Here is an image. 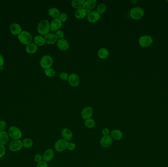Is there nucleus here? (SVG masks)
Here are the masks:
<instances>
[{"label": "nucleus", "mask_w": 168, "mask_h": 167, "mask_svg": "<svg viewBox=\"0 0 168 167\" xmlns=\"http://www.w3.org/2000/svg\"><path fill=\"white\" fill-rule=\"evenodd\" d=\"M152 38L150 36H142L139 39V44L142 47H148L152 45Z\"/></svg>", "instance_id": "6e6552de"}, {"label": "nucleus", "mask_w": 168, "mask_h": 167, "mask_svg": "<svg viewBox=\"0 0 168 167\" xmlns=\"http://www.w3.org/2000/svg\"><path fill=\"white\" fill-rule=\"evenodd\" d=\"M42 157L43 160L45 162H50L54 157V152L52 149H47L44 152Z\"/></svg>", "instance_id": "a211bd4d"}, {"label": "nucleus", "mask_w": 168, "mask_h": 167, "mask_svg": "<svg viewBox=\"0 0 168 167\" xmlns=\"http://www.w3.org/2000/svg\"><path fill=\"white\" fill-rule=\"evenodd\" d=\"M4 58L1 55H0V66H3L4 64Z\"/></svg>", "instance_id": "a19ab883"}, {"label": "nucleus", "mask_w": 168, "mask_h": 167, "mask_svg": "<svg viewBox=\"0 0 168 167\" xmlns=\"http://www.w3.org/2000/svg\"><path fill=\"white\" fill-rule=\"evenodd\" d=\"M76 145L75 143L70 142V143H68V149L70 151H74V149H76Z\"/></svg>", "instance_id": "4c0bfd02"}, {"label": "nucleus", "mask_w": 168, "mask_h": 167, "mask_svg": "<svg viewBox=\"0 0 168 167\" xmlns=\"http://www.w3.org/2000/svg\"><path fill=\"white\" fill-rule=\"evenodd\" d=\"M61 136L63 137V139L65 140L69 141L72 140L73 138V133L72 131L68 129V128H65L62 129L61 133Z\"/></svg>", "instance_id": "6ab92c4d"}, {"label": "nucleus", "mask_w": 168, "mask_h": 167, "mask_svg": "<svg viewBox=\"0 0 168 167\" xmlns=\"http://www.w3.org/2000/svg\"><path fill=\"white\" fill-rule=\"evenodd\" d=\"M42 160H43V157H42V156L41 154H36L35 156H34V160L37 163L42 161Z\"/></svg>", "instance_id": "e433bc0d"}, {"label": "nucleus", "mask_w": 168, "mask_h": 167, "mask_svg": "<svg viewBox=\"0 0 168 167\" xmlns=\"http://www.w3.org/2000/svg\"><path fill=\"white\" fill-rule=\"evenodd\" d=\"M58 18H59V20H61V22H65L68 20V15L66 13L62 12V13L60 14Z\"/></svg>", "instance_id": "2f4dec72"}, {"label": "nucleus", "mask_w": 168, "mask_h": 167, "mask_svg": "<svg viewBox=\"0 0 168 167\" xmlns=\"http://www.w3.org/2000/svg\"><path fill=\"white\" fill-rule=\"evenodd\" d=\"M68 141L65 139H59L55 144V149L56 151L61 152L65 151L68 149Z\"/></svg>", "instance_id": "39448f33"}, {"label": "nucleus", "mask_w": 168, "mask_h": 167, "mask_svg": "<svg viewBox=\"0 0 168 167\" xmlns=\"http://www.w3.org/2000/svg\"><path fill=\"white\" fill-rule=\"evenodd\" d=\"M9 136L13 140H19L22 136V133L20 129L17 126H11L8 130Z\"/></svg>", "instance_id": "20e7f679"}, {"label": "nucleus", "mask_w": 168, "mask_h": 167, "mask_svg": "<svg viewBox=\"0 0 168 167\" xmlns=\"http://www.w3.org/2000/svg\"><path fill=\"white\" fill-rule=\"evenodd\" d=\"M10 32L13 35H19L22 32V28L17 23H13L9 27Z\"/></svg>", "instance_id": "f3484780"}, {"label": "nucleus", "mask_w": 168, "mask_h": 167, "mask_svg": "<svg viewBox=\"0 0 168 167\" xmlns=\"http://www.w3.org/2000/svg\"><path fill=\"white\" fill-rule=\"evenodd\" d=\"M72 5L75 9H84L86 7V1L85 0H73Z\"/></svg>", "instance_id": "f8f14e48"}, {"label": "nucleus", "mask_w": 168, "mask_h": 167, "mask_svg": "<svg viewBox=\"0 0 168 167\" xmlns=\"http://www.w3.org/2000/svg\"><path fill=\"white\" fill-rule=\"evenodd\" d=\"M113 139L110 135L103 136L100 141V144L103 148H108L113 143Z\"/></svg>", "instance_id": "9b49d317"}, {"label": "nucleus", "mask_w": 168, "mask_h": 167, "mask_svg": "<svg viewBox=\"0 0 168 167\" xmlns=\"http://www.w3.org/2000/svg\"><path fill=\"white\" fill-rule=\"evenodd\" d=\"M100 16L98 12L94 10L90 12L89 14L87 15V19L88 21L90 23H94L100 19Z\"/></svg>", "instance_id": "4468645a"}, {"label": "nucleus", "mask_w": 168, "mask_h": 167, "mask_svg": "<svg viewBox=\"0 0 168 167\" xmlns=\"http://www.w3.org/2000/svg\"><path fill=\"white\" fill-rule=\"evenodd\" d=\"M62 22L59 18H55L50 23V29L52 31H59L62 27Z\"/></svg>", "instance_id": "ddd939ff"}, {"label": "nucleus", "mask_w": 168, "mask_h": 167, "mask_svg": "<svg viewBox=\"0 0 168 167\" xmlns=\"http://www.w3.org/2000/svg\"><path fill=\"white\" fill-rule=\"evenodd\" d=\"M56 36L57 37L58 39H63L64 36H65V33L64 32L61 30H59L56 33Z\"/></svg>", "instance_id": "c9c22d12"}, {"label": "nucleus", "mask_w": 168, "mask_h": 167, "mask_svg": "<svg viewBox=\"0 0 168 167\" xmlns=\"http://www.w3.org/2000/svg\"><path fill=\"white\" fill-rule=\"evenodd\" d=\"M23 147L22 142L20 140H13L9 143V150L12 152L20 151Z\"/></svg>", "instance_id": "0eeeda50"}, {"label": "nucleus", "mask_w": 168, "mask_h": 167, "mask_svg": "<svg viewBox=\"0 0 168 167\" xmlns=\"http://www.w3.org/2000/svg\"><path fill=\"white\" fill-rule=\"evenodd\" d=\"M50 30V23L47 19H44L40 21L37 27L38 33L42 35H46Z\"/></svg>", "instance_id": "f257e3e1"}, {"label": "nucleus", "mask_w": 168, "mask_h": 167, "mask_svg": "<svg viewBox=\"0 0 168 167\" xmlns=\"http://www.w3.org/2000/svg\"><path fill=\"white\" fill-rule=\"evenodd\" d=\"M34 43L37 46H44L45 43L44 37L41 35H37L35 36L33 38Z\"/></svg>", "instance_id": "b1692460"}, {"label": "nucleus", "mask_w": 168, "mask_h": 167, "mask_svg": "<svg viewBox=\"0 0 168 167\" xmlns=\"http://www.w3.org/2000/svg\"><path fill=\"white\" fill-rule=\"evenodd\" d=\"M97 1L96 0H87L86 1V7L89 9H93L96 7Z\"/></svg>", "instance_id": "c756f323"}, {"label": "nucleus", "mask_w": 168, "mask_h": 167, "mask_svg": "<svg viewBox=\"0 0 168 167\" xmlns=\"http://www.w3.org/2000/svg\"><path fill=\"white\" fill-rule=\"evenodd\" d=\"M74 15L75 17L77 19H83L87 15V13L86 12L85 9H76V10L75 12Z\"/></svg>", "instance_id": "a878e982"}, {"label": "nucleus", "mask_w": 168, "mask_h": 167, "mask_svg": "<svg viewBox=\"0 0 168 167\" xmlns=\"http://www.w3.org/2000/svg\"><path fill=\"white\" fill-rule=\"evenodd\" d=\"M57 47L61 51H66L69 48L68 42L65 39H60L57 42Z\"/></svg>", "instance_id": "2eb2a0df"}, {"label": "nucleus", "mask_w": 168, "mask_h": 167, "mask_svg": "<svg viewBox=\"0 0 168 167\" xmlns=\"http://www.w3.org/2000/svg\"><path fill=\"white\" fill-rule=\"evenodd\" d=\"M69 75L66 72H62L60 74V79L62 80H68Z\"/></svg>", "instance_id": "473e14b6"}, {"label": "nucleus", "mask_w": 168, "mask_h": 167, "mask_svg": "<svg viewBox=\"0 0 168 167\" xmlns=\"http://www.w3.org/2000/svg\"><path fill=\"white\" fill-rule=\"evenodd\" d=\"M23 147L26 149H29L33 145V141L31 138H25L22 141Z\"/></svg>", "instance_id": "bb28decb"}, {"label": "nucleus", "mask_w": 168, "mask_h": 167, "mask_svg": "<svg viewBox=\"0 0 168 167\" xmlns=\"http://www.w3.org/2000/svg\"><path fill=\"white\" fill-rule=\"evenodd\" d=\"M144 10L140 7H135L130 10V16L134 19H140L144 16Z\"/></svg>", "instance_id": "423d86ee"}, {"label": "nucleus", "mask_w": 168, "mask_h": 167, "mask_svg": "<svg viewBox=\"0 0 168 167\" xmlns=\"http://www.w3.org/2000/svg\"><path fill=\"white\" fill-rule=\"evenodd\" d=\"M45 74L47 75V77H53L55 76L56 74V72L55 70L52 68H48L45 70Z\"/></svg>", "instance_id": "7c9ffc66"}, {"label": "nucleus", "mask_w": 168, "mask_h": 167, "mask_svg": "<svg viewBox=\"0 0 168 167\" xmlns=\"http://www.w3.org/2000/svg\"><path fill=\"white\" fill-rule=\"evenodd\" d=\"M48 13L54 19L58 18L60 15V10L54 7L48 9Z\"/></svg>", "instance_id": "393cba45"}, {"label": "nucleus", "mask_w": 168, "mask_h": 167, "mask_svg": "<svg viewBox=\"0 0 168 167\" xmlns=\"http://www.w3.org/2000/svg\"><path fill=\"white\" fill-rule=\"evenodd\" d=\"M5 145L0 144V158H2L5 153Z\"/></svg>", "instance_id": "f704fd0d"}, {"label": "nucleus", "mask_w": 168, "mask_h": 167, "mask_svg": "<svg viewBox=\"0 0 168 167\" xmlns=\"http://www.w3.org/2000/svg\"><path fill=\"white\" fill-rule=\"evenodd\" d=\"M93 113V109L91 106L85 107L81 112V116L85 120L91 119Z\"/></svg>", "instance_id": "9d476101"}, {"label": "nucleus", "mask_w": 168, "mask_h": 167, "mask_svg": "<svg viewBox=\"0 0 168 167\" xmlns=\"http://www.w3.org/2000/svg\"><path fill=\"white\" fill-rule=\"evenodd\" d=\"M110 136L113 139L115 140H121L123 137V133L122 132L118 129H114L112 130L110 133Z\"/></svg>", "instance_id": "412c9836"}, {"label": "nucleus", "mask_w": 168, "mask_h": 167, "mask_svg": "<svg viewBox=\"0 0 168 167\" xmlns=\"http://www.w3.org/2000/svg\"><path fill=\"white\" fill-rule=\"evenodd\" d=\"M6 128V122L4 120H0V131H4Z\"/></svg>", "instance_id": "72a5a7b5"}, {"label": "nucleus", "mask_w": 168, "mask_h": 167, "mask_svg": "<svg viewBox=\"0 0 168 167\" xmlns=\"http://www.w3.org/2000/svg\"><path fill=\"white\" fill-rule=\"evenodd\" d=\"M38 50V46L34 43L29 44L26 47V51L29 54H33L36 53Z\"/></svg>", "instance_id": "4be33fe9"}, {"label": "nucleus", "mask_w": 168, "mask_h": 167, "mask_svg": "<svg viewBox=\"0 0 168 167\" xmlns=\"http://www.w3.org/2000/svg\"><path fill=\"white\" fill-rule=\"evenodd\" d=\"M9 135L5 131H0V144L5 145L9 141Z\"/></svg>", "instance_id": "aec40b11"}, {"label": "nucleus", "mask_w": 168, "mask_h": 167, "mask_svg": "<svg viewBox=\"0 0 168 167\" xmlns=\"http://www.w3.org/2000/svg\"><path fill=\"white\" fill-rule=\"evenodd\" d=\"M68 82L72 86L76 87L79 85V83L80 82V79L77 74L72 73L69 75Z\"/></svg>", "instance_id": "1a4fd4ad"}, {"label": "nucleus", "mask_w": 168, "mask_h": 167, "mask_svg": "<svg viewBox=\"0 0 168 167\" xmlns=\"http://www.w3.org/2000/svg\"><path fill=\"white\" fill-rule=\"evenodd\" d=\"M102 133L104 136L109 135V129H107V128H105V129H103V130H102Z\"/></svg>", "instance_id": "ea45409f"}, {"label": "nucleus", "mask_w": 168, "mask_h": 167, "mask_svg": "<svg viewBox=\"0 0 168 167\" xmlns=\"http://www.w3.org/2000/svg\"><path fill=\"white\" fill-rule=\"evenodd\" d=\"M37 167H48V164L47 162H45L44 161H42L41 162L37 163Z\"/></svg>", "instance_id": "58836bf2"}, {"label": "nucleus", "mask_w": 168, "mask_h": 167, "mask_svg": "<svg viewBox=\"0 0 168 167\" xmlns=\"http://www.w3.org/2000/svg\"><path fill=\"white\" fill-rule=\"evenodd\" d=\"M53 64V59L50 55H44L41 58L40 65L43 69L50 68Z\"/></svg>", "instance_id": "7ed1b4c3"}, {"label": "nucleus", "mask_w": 168, "mask_h": 167, "mask_svg": "<svg viewBox=\"0 0 168 167\" xmlns=\"http://www.w3.org/2000/svg\"><path fill=\"white\" fill-rule=\"evenodd\" d=\"M18 40L24 45H28L33 41V36L29 32L27 31H22L20 35H18Z\"/></svg>", "instance_id": "f03ea898"}, {"label": "nucleus", "mask_w": 168, "mask_h": 167, "mask_svg": "<svg viewBox=\"0 0 168 167\" xmlns=\"http://www.w3.org/2000/svg\"><path fill=\"white\" fill-rule=\"evenodd\" d=\"M44 39L45 43L48 44H53L58 40L56 34L53 33H49L45 35Z\"/></svg>", "instance_id": "dca6fc26"}, {"label": "nucleus", "mask_w": 168, "mask_h": 167, "mask_svg": "<svg viewBox=\"0 0 168 167\" xmlns=\"http://www.w3.org/2000/svg\"><path fill=\"white\" fill-rule=\"evenodd\" d=\"M109 52L105 48L102 47L100 48L98 51V56L101 59H106L108 57Z\"/></svg>", "instance_id": "5701e85b"}, {"label": "nucleus", "mask_w": 168, "mask_h": 167, "mask_svg": "<svg viewBox=\"0 0 168 167\" xmlns=\"http://www.w3.org/2000/svg\"><path fill=\"white\" fill-rule=\"evenodd\" d=\"M85 125L88 129H93L96 126V122L93 119H89L85 120Z\"/></svg>", "instance_id": "cd10ccee"}, {"label": "nucleus", "mask_w": 168, "mask_h": 167, "mask_svg": "<svg viewBox=\"0 0 168 167\" xmlns=\"http://www.w3.org/2000/svg\"><path fill=\"white\" fill-rule=\"evenodd\" d=\"M106 8L107 7L104 3H100L97 7V12H98L100 14H102L104 13L106 11Z\"/></svg>", "instance_id": "c85d7f7f"}]
</instances>
